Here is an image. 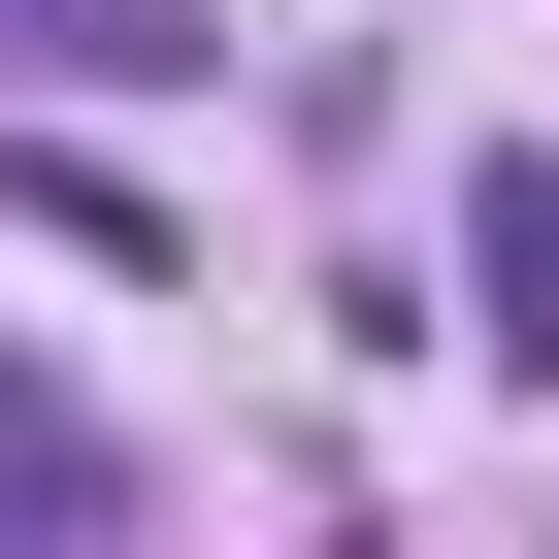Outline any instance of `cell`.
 Masks as SVG:
<instances>
[{
  "mask_svg": "<svg viewBox=\"0 0 559 559\" xmlns=\"http://www.w3.org/2000/svg\"><path fill=\"white\" fill-rule=\"evenodd\" d=\"M230 67V0H0V99H165Z\"/></svg>",
  "mask_w": 559,
  "mask_h": 559,
  "instance_id": "1",
  "label": "cell"
},
{
  "mask_svg": "<svg viewBox=\"0 0 559 559\" xmlns=\"http://www.w3.org/2000/svg\"><path fill=\"white\" fill-rule=\"evenodd\" d=\"M0 526H132V428H99V395H34V362H0Z\"/></svg>",
  "mask_w": 559,
  "mask_h": 559,
  "instance_id": "2",
  "label": "cell"
},
{
  "mask_svg": "<svg viewBox=\"0 0 559 559\" xmlns=\"http://www.w3.org/2000/svg\"><path fill=\"white\" fill-rule=\"evenodd\" d=\"M461 330H493V362H559V165H493V198H461Z\"/></svg>",
  "mask_w": 559,
  "mask_h": 559,
  "instance_id": "3",
  "label": "cell"
}]
</instances>
